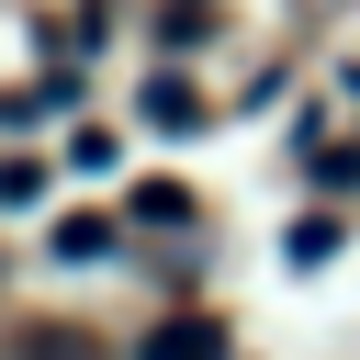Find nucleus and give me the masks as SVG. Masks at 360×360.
<instances>
[{"mask_svg": "<svg viewBox=\"0 0 360 360\" xmlns=\"http://www.w3.org/2000/svg\"><path fill=\"white\" fill-rule=\"evenodd\" d=\"M135 360H225V326H214V315H158Z\"/></svg>", "mask_w": 360, "mask_h": 360, "instance_id": "obj_1", "label": "nucleus"}, {"mask_svg": "<svg viewBox=\"0 0 360 360\" xmlns=\"http://www.w3.org/2000/svg\"><path fill=\"white\" fill-rule=\"evenodd\" d=\"M56 259H112V225H101V214H68V225H56Z\"/></svg>", "mask_w": 360, "mask_h": 360, "instance_id": "obj_2", "label": "nucleus"}]
</instances>
